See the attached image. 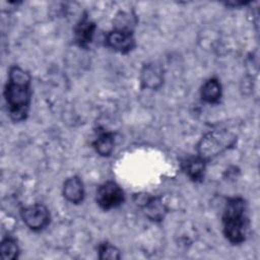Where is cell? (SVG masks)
I'll return each mask as SVG.
<instances>
[{
	"instance_id": "obj_8",
	"label": "cell",
	"mask_w": 260,
	"mask_h": 260,
	"mask_svg": "<svg viewBox=\"0 0 260 260\" xmlns=\"http://www.w3.org/2000/svg\"><path fill=\"white\" fill-rule=\"evenodd\" d=\"M96 30L95 22L87 12H83L73 27V41L80 49H88Z\"/></svg>"
},
{
	"instance_id": "obj_5",
	"label": "cell",
	"mask_w": 260,
	"mask_h": 260,
	"mask_svg": "<svg viewBox=\"0 0 260 260\" xmlns=\"http://www.w3.org/2000/svg\"><path fill=\"white\" fill-rule=\"evenodd\" d=\"M133 201L149 220L156 223L161 222L169 212L167 204L159 196L140 192L133 194Z\"/></svg>"
},
{
	"instance_id": "obj_13",
	"label": "cell",
	"mask_w": 260,
	"mask_h": 260,
	"mask_svg": "<svg viewBox=\"0 0 260 260\" xmlns=\"http://www.w3.org/2000/svg\"><path fill=\"white\" fill-rule=\"evenodd\" d=\"M201 100L209 105H216L222 98V85L217 77L206 79L200 87Z\"/></svg>"
},
{
	"instance_id": "obj_7",
	"label": "cell",
	"mask_w": 260,
	"mask_h": 260,
	"mask_svg": "<svg viewBox=\"0 0 260 260\" xmlns=\"http://www.w3.org/2000/svg\"><path fill=\"white\" fill-rule=\"evenodd\" d=\"M105 46L117 53L126 55L136 48L133 28L115 27L105 36Z\"/></svg>"
},
{
	"instance_id": "obj_12",
	"label": "cell",
	"mask_w": 260,
	"mask_h": 260,
	"mask_svg": "<svg viewBox=\"0 0 260 260\" xmlns=\"http://www.w3.org/2000/svg\"><path fill=\"white\" fill-rule=\"evenodd\" d=\"M116 134L112 131L101 129L96 131V135L92 140V147L94 151L103 157H109L115 148Z\"/></svg>"
},
{
	"instance_id": "obj_4",
	"label": "cell",
	"mask_w": 260,
	"mask_h": 260,
	"mask_svg": "<svg viewBox=\"0 0 260 260\" xmlns=\"http://www.w3.org/2000/svg\"><path fill=\"white\" fill-rule=\"evenodd\" d=\"M126 200L122 187L113 180L102 183L95 191L96 205L104 211H110L120 207Z\"/></svg>"
},
{
	"instance_id": "obj_6",
	"label": "cell",
	"mask_w": 260,
	"mask_h": 260,
	"mask_svg": "<svg viewBox=\"0 0 260 260\" xmlns=\"http://www.w3.org/2000/svg\"><path fill=\"white\" fill-rule=\"evenodd\" d=\"M19 215L26 228L36 233L44 231L51 222L49 208L39 202L22 206L19 209Z\"/></svg>"
},
{
	"instance_id": "obj_1",
	"label": "cell",
	"mask_w": 260,
	"mask_h": 260,
	"mask_svg": "<svg viewBox=\"0 0 260 260\" xmlns=\"http://www.w3.org/2000/svg\"><path fill=\"white\" fill-rule=\"evenodd\" d=\"M3 96L9 118L15 122L27 119L31 104V76L19 65H11L8 69Z\"/></svg>"
},
{
	"instance_id": "obj_14",
	"label": "cell",
	"mask_w": 260,
	"mask_h": 260,
	"mask_svg": "<svg viewBox=\"0 0 260 260\" xmlns=\"http://www.w3.org/2000/svg\"><path fill=\"white\" fill-rule=\"evenodd\" d=\"M20 248L17 241L11 237H4L0 244V255L3 260H15L19 257Z\"/></svg>"
},
{
	"instance_id": "obj_15",
	"label": "cell",
	"mask_w": 260,
	"mask_h": 260,
	"mask_svg": "<svg viewBox=\"0 0 260 260\" xmlns=\"http://www.w3.org/2000/svg\"><path fill=\"white\" fill-rule=\"evenodd\" d=\"M98 257L101 260H118L121 259V251L109 242H102L98 246Z\"/></svg>"
},
{
	"instance_id": "obj_2",
	"label": "cell",
	"mask_w": 260,
	"mask_h": 260,
	"mask_svg": "<svg viewBox=\"0 0 260 260\" xmlns=\"http://www.w3.org/2000/svg\"><path fill=\"white\" fill-rule=\"evenodd\" d=\"M222 234L232 245L245 243L250 235V217L247 201L241 196L226 199L221 215Z\"/></svg>"
},
{
	"instance_id": "obj_3",
	"label": "cell",
	"mask_w": 260,
	"mask_h": 260,
	"mask_svg": "<svg viewBox=\"0 0 260 260\" xmlns=\"http://www.w3.org/2000/svg\"><path fill=\"white\" fill-rule=\"evenodd\" d=\"M237 137L225 129H215L206 132L196 145V152L199 157L209 162L225 150L236 145Z\"/></svg>"
},
{
	"instance_id": "obj_9",
	"label": "cell",
	"mask_w": 260,
	"mask_h": 260,
	"mask_svg": "<svg viewBox=\"0 0 260 260\" xmlns=\"http://www.w3.org/2000/svg\"><path fill=\"white\" fill-rule=\"evenodd\" d=\"M139 78L141 88L157 90L162 86L165 81L164 68L159 63L149 62L141 68Z\"/></svg>"
},
{
	"instance_id": "obj_10",
	"label": "cell",
	"mask_w": 260,
	"mask_h": 260,
	"mask_svg": "<svg viewBox=\"0 0 260 260\" xmlns=\"http://www.w3.org/2000/svg\"><path fill=\"white\" fill-rule=\"evenodd\" d=\"M62 195L71 204L78 205L82 203L85 197V188L81 178L73 175L65 179L62 185Z\"/></svg>"
},
{
	"instance_id": "obj_11",
	"label": "cell",
	"mask_w": 260,
	"mask_h": 260,
	"mask_svg": "<svg viewBox=\"0 0 260 260\" xmlns=\"http://www.w3.org/2000/svg\"><path fill=\"white\" fill-rule=\"evenodd\" d=\"M207 164L208 162L196 154L195 156H188L184 158L180 162V168L190 181L194 183H201L205 178Z\"/></svg>"
}]
</instances>
